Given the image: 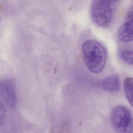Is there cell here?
Segmentation results:
<instances>
[{
  "label": "cell",
  "mask_w": 133,
  "mask_h": 133,
  "mask_svg": "<svg viewBox=\"0 0 133 133\" xmlns=\"http://www.w3.org/2000/svg\"><path fill=\"white\" fill-rule=\"evenodd\" d=\"M82 51L84 61L91 72L98 73L104 68L107 52L101 43L94 40H86L83 43Z\"/></svg>",
  "instance_id": "obj_1"
},
{
  "label": "cell",
  "mask_w": 133,
  "mask_h": 133,
  "mask_svg": "<svg viewBox=\"0 0 133 133\" xmlns=\"http://www.w3.org/2000/svg\"><path fill=\"white\" fill-rule=\"evenodd\" d=\"M116 1L96 0L91 7V16L93 22L102 27L108 26L111 22Z\"/></svg>",
  "instance_id": "obj_2"
},
{
  "label": "cell",
  "mask_w": 133,
  "mask_h": 133,
  "mask_svg": "<svg viewBox=\"0 0 133 133\" xmlns=\"http://www.w3.org/2000/svg\"><path fill=\"white\" fill-rule=\"evenodd\" d=\"M110 120L116 133H133L132 116L126 107L118 105L114 107L111 112Z\"/></svg>",
  "instance_id": "obj_3"
},
{
  "label": "cell",
  "mask_w": 133,
  "mask_h": 133,
  "mask_svg": "<svg viewBox=\"0 0 133 133\" xmlns=\"http://www.w3.org/2000/svg\"><path fill=\"white\" fill-rule=\"evenodd\" d=\"M0 97L8 106L14 107L17 96L15 82L11 79L4 78L0 80Z\"/></svg>",
  "instance_id": "obj_4"
},
{
  "label": "cell",
  "mask_w": 133,
  "mask_h": 133,
  "mask_svg": "<svg viewBox=\"0 0 133 133\" xmlns=\"http://www.w3.org/2000/svg\"><path fill=\"white\" fill-rule=\"evenodd\" d=\"M118 37L122 42L133 41V7L129 10L125 19L118 31Z\"/></svg>",
  "instance_id": "obj_5"
},
{
  "label": "cell",
  "mask_w": 133,
  "mask_h": 133,
  "mask_svg": "<svg viewBox=\"0 0 133 133\" xmlns=\"http://www.w3.org/2000/svg\"><path fill=\"white\" fill-rule=\"evenodd\" d=\"M100 86L104 90L110 92H117L120 87L118 76L113 75L105 78L100 83Z\"/></svg>",
  "instance_id": "obj_6"
},
{
  "label": "cell",
  "mask_w": 133,
  "mask_h": 133,
  "mask_svg": "<svg viewBox=\"0 0 133 133\" xmlns=\"http://www.w3.org/2000/svg\"><path fill=\"white\" fill-rule=\"evenodd\" d=\"M125 95L130 104L133 107V78L127 77L124 81Z\"/></svg>",
  "instance_id": "obj_7"
},
{
  "label": "cell",
  "mask_w": 133,
  "mask_h": 133,
  "mask_svg": "<svg viewBox=\"0 0 133 133\" xmlns=\"http://www.w3.org/2000/svg\"><path fill=\"white\" fill-rule=\"evenodd\" d=\"M121 59L125 63L133 65V50L122 49L119 53Z\"/></svg>",
  "instance_id": "obj_8"
},
{
  "label": "cell",
  "mask_w": 133,
  "mask_h": 133,
  "mask_svg": "<svg viewBox=\"0 0 133 133\" xmlns=\"http://www.w3.org/2000/svg\"><path fill=\"white\" fill-rule=\"evenodd\" d=\"M6 110L4 102L0 99V126L2 125L5 119Z\"/></svg>",
  "instance_id": "obj_9"
}]
</instances>
